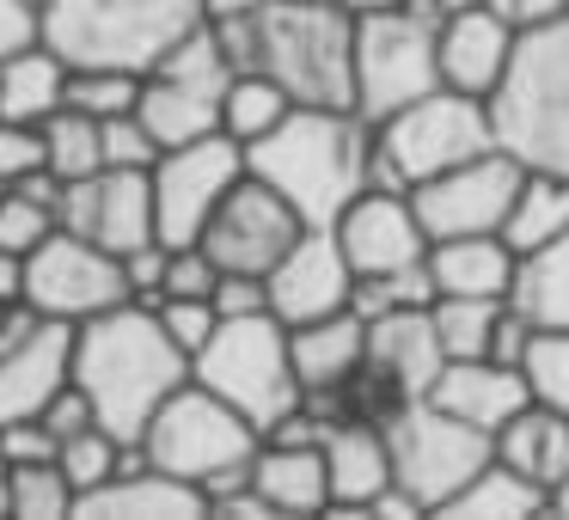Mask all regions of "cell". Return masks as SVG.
Instances as JSON below:
<instances>
[{
    "mask_svg": "<svg viewBox=\"0 0 569 520\" xmlns=\"http://www.w3.org/2000/svg\"><path fill=\"white\" fill-rule=\"evenodd\" d=\"M190 380L221 392L233 410H246L263 434L307 404V386L295 373V337L276 312H246V319H221V331L197 349Z\"/></svg>",
    "mask_w": 569,
    "mask_h": 520,
    "instance_id": "obj_8",
    "label": "cell"
},
{
    "mask_svg": "<svg viewBox=\"0 0 569 520\" xmlns=\"http://www.w3.org/2000/svg\"><path fill=\"white\" fill-rule=\"evenodd\" d=\"M429 276L435 300L441 294H478V300H508L520 276V251L502 233H459L429 246Z\"/></svg>",
    "mask_w": 569,
    "mask_h": 520,
    "instance_id": "obj_26",
    "label": "cell"
},
{
    "mask_svg": "<svg viewBox=\"0 0 569 520\" xmlns=\"http://www.w3.org/2000/svg\"><path fill=\"white\" fill-rule=\"evenodd\" d=\"M263 282H270V312L282 324H312L356 307V263L343 258L331 227H307Z\"/></svg>",
    "mask_w": 569,
    "mask_h": 520,
    "instance_id": "obj_20",
    "label": "cell"
},
{
    "mask_svg": "<svg viewBox=\"0 0 569 520\" xmlns=\"http://www.w3.org/2000/svg\"><path fill=\"white\" fill-rule=\"evenodd\" d=\"M447 349L429 307H386L368 319V373L349 386V417H392L410 398H429Z\"/></svg>",
    "mask_w": 569,
    "mask_h": 520,
    "instance_id": "obj_13",
    "label": "cell"
},
{
    "mask_svg": "<svg viewBox=\"0 0 569 520\" xmlns=\"http://www.w3.org/2000/svg\"><path fill=\"white\" fill-rule=\"evenodd\" d=\"M246 141H233L227 129L184 148H166L153 166V209H160V239L166 246H197L209 214L221 209V197L246 178Z\"/></svg>",
    "mask_w": 569,
    "mask_h": 520,
    "instance_id": "obj_14",
    "label": "cell"
},
{
    "mask_svg": "<svg viewBox=\"0 0 569 520\" xmlns=\"http://www.w3.org/2000/svg\"><path fill=\"white\" fill-rule=\"evenodd\" d=\"M532 337H539V324L527 319V312L508 300L502 307V319H496V337H490V356L496 361H508V368H527V349H532Z\"/></svg>",
    "mask_w": 569,
    "mask_h": 520,
    "instance_id": "obj_49",
    "label": "cell"
},
{
    "mask_svg": "<svg viewBox=\"0 0 569 520\" xmlns=\"http://www.w3.org/2000/svg\"><path fill=\"white\" fill-rule=\"evenodd\" d=\"M209 19V0H43V43L68 68H160Z\"/></svg>",
    "mask_w": 569,
    "mask_h": 520,
    "instance_id": "obj_4",
    "label": "cell"
},
{
    "mask_svg": "<svg viewBox=\"0 0 569 520\" xmlns=\"http://www.w3.org/2000/svg\"><path fill=\"white\" fill-rule=\"evenodd\" d=\"M166 263H172V246L166 239H153V246H136L123 258V276H129V294L148 300V307H160L166 300Z\"/></svg>",
    "mask_w": 569,
    "mask_h": 520,
    "instance_id": "obj_45",
    "label": "cell"
},
{
    "mask_svg": "<svg viewBox=\"0 0 569 520\" xmlns=\"http://www.w3.org/2000/svg\"><path fill=\"white\" fill-rule=\"evenodd\" d=\"M295 337V373L307 386V404L325 417H349V386L368 373V319L356 307L312 324H288Z\"/></svg>",
    "mask_w": 569,
    "mask_h": 520,
    "instance_id": "obj_21",
    "label": "cell"
},
{
    "mask_svg": "<svg viewBox=\"0 0 569 520\" xmlns=\"http://www.w3.org/2000/svg\"><path fill=\"white\" fill-rule=\"evenodd\" d=\"M233 56H227L214 19H202L160 68H148L141 80V104L136 117L153 129L160 148H184V141H202L221 129V99H227V80H233Z\"/></svg>",
    "mask_w": 569,
    "mask_h": 520,
    "instance_id": "obj_11",
    "label": "cell"
},
{
    "mask_svg": "<svg viewBox=\"0 0 569 520\" xmlns=\"http://www.w3.org/2000/svg\"><path fill=\"white\" fill-rule=\"evenodd\" d=\"M233 68H263L295 104L356 111V13L337 0H270L263 13L214 19Z\"/></svg>",
    "mask_w": 569,
    "mask_h": 520,
    "instance_id": "obj_2",
    "label": "cell"
},
{
    "mask_svg": "<svg viewBox=\"0 0 569 520\" xmlns=\"http://www.w3.org/2000/svg\"><path fill=\"white\" fill-rule=\"evenodd\" d=\"M502 148L496 136L490 99H471V92L435 87L417 104L392 111L386 123H373V184L380 190H417L422 178L447 172L459 160H478V153Z\"/></svg>",
    "mask_w": 569,
    "mask_h": 520,
    "instance_id": "obj_7",
    "label": "cell"
},
{
    "mask_svg": "<svg viewBox=\"0 0 569 520\" xmlns=\"http://www.w3.org/2000/svg\"><path fill=\"white\" fill-rule=\"evenodd\" d=\"M551 514H563V520H569V478L551 490Z\"/></svg>",
    "mask_w": 569,
    "mask_h": 520,
    "instance_id": "obj_56",
    "label": "cell"
},
{
    "mask_svg": "<svg viewBox=\"0 0 569 520\" xmlns=\"http://www.w3.org/2000/svg\"><path fill=\"white\" fill-rule=\"evenodd\" d=\"M569 233V172H545V166H527L515 190V209L502 221V239L527 258V251L551 246V239Z\"/></svg>",
    "mask_w": 569,
    "mask_h": 520,
    "instance_id": "obj_31",
    "label": "cell"
},
{
    "mask_svg": "<svg viewBox=\"0 0 569 520\" xmlns=\"http://www.w3.org/2000/svg\"><path fill=\"white\" fill-rule=\"evenodd\" d=\"M190 380V356L166 331L160 307L123 300L99 319L74 324V386L92 398V417L117 441L141 447L153 410Z\"/></svg>",
    "mask_w": 569,
    "mask_h": 520,
    "instance_id": "obj_1",
    "label": "cell"
},
{
    "mask_svg": "<svg viewBox=\"0 0 569 520\" xmlns=\"http://www.w3.org/2000/svg\"><path fill=\"white\" fill-rule=\"evenodd\" d=\"M251 483L276 514H331V466H325V441H263L251 459Z\"/></svg>",
    "mask_w": 569,
    "mask_h": 520,
    "instance_id": "obj_27",
    "label": "cell"
},
{
    "mask_svg": "<svg viewBox=\"0 0 569 520\" xmlns=\"http://www.w3.org/2000/svg\"><path fill=\"white\" fill-rule=\"evenodd\" d=\"M141 80L148 74H129V68H74L68 74V104L87 117H129L141 104Z\"/></svg>",
    "mask_w": 569,
    "mask_h": 520,
    "instance_id": "obj_37",
    "label": "cell"
},
{
    "mask_svg": "<svg viewBox=\"0 0 569 520\" xmlns=\"http://www.w3.org/2000/svg\"><path fill=\"white\" fill-rule=\"evenodd\" d=\"M38 422H43V429H50V434H56V441H68V434H80V429H92V422H99V417H92V398H87V392H80V386H74V380H68V386H62V392H56V398H50V404H43V410H38Z\"/></svg>",
    "mask_w": 569,
    "mask_h": 520,
    "instance_id": "obj_48",
    "label": "cell"
},
{
    "mask_svg": "<svg viewBox=\"0 0 569 520\" xmlns=\"http://www.w3.org/2000/svg\"><path fill=\"white\" fill-rule=\"evenodd\" d=\"M214 312H221V319H246V312H270V282H263V276L221 270V282H214Z\"/></svg>",
    "mask_w": 569,
    "mask_h": 520,
    "instance_id": "obj_46",
    "label": "cell"
},
{
    "mask_svg": "<svg viewBox=\"0 0 569 520\" xmlns=\"http://www.w3.org/2000/svg\"><path fill=\"white\" fill-rule=\"evenodd\" d=\"M123 300H136V294H129V276H123V258L104 251L99 239H87V233L56 227V233L26 258L19 307L43 312V319L87 324V319H99V312L123 307Z\"/></svg>",
    "mask_w": 569,
    "mask_h": 520,
    "instance_id": "obj_12",
    "label": "cell"
},
{
    "mask_svg": "<svg viewBox=\"0 0 569 520\" xmlns=\"http://www.w3.org/2000/svg\"><path fill=\"white\" fill-rule=\"evenodd\" d=\"M441 13H466V7H483V0H435Z\"/></svg>",
    "mask_w": 569,
    "mask_h": 520,
    "instance_id": "obj_57",
    "label": "cell"
},
{
    "mask_svg": "<svg viewBox=\"0 0 569 520\" xmlns=\"http://www.w3.org/2000/svg\"><path fill=\"white\" fill-rule=\"evenodd\" d=\"M74 380V324L13 307L0 331V429L26 422Z\"/></svg>",
    "mask_w": 569,
    "mask_h": 520,
    "instance_id": "obj_17",
    "label": "cell"
},
{
    "mask_svg": "<svg viewBox=\"0 0 569 520\" xmlns=\"http://www.w3.org/2000/svg\"><path fill=\"white\" fill-rule=\"evenodd\" d=\"M325 466H331V514H373V502L398 483L386 417H337L325 434Z\"/></svg>",
    "mask_w": 569,
    "mask_h": 520,
    "instance_id": "obj_23",
    "label": "cell"
},
{
    "mask_svg": "<svg viewBox=\"0 0 569 520\" xmlns=\"http://www.w3.org/2000/svg\"><path fill=\"white\" fill-rule=\"evenodd\" d=\"M331 233L343 246V258L356 263V276H398L410 263H422L435 246L417 202H410V190H380V184L361 190L331 221Z\"/></svg>",
    "mask_w": 569,
    "mask_h": 520,
    "instance_id": "obj_19",
    "label": "cell"
},
{
    "mask_svg": "<svg viewBox=\"0 0 569 520\" xmlns=\"http://www.w3.org/2000/svg\"><path fill=\"white\" fill-rule=\"evenodd\" d=\"M74 514L80 520H202L209 514V496H202L197 483L172 478V471L148 466L141 447H129L123 471L80 496Z\"/></svg>",
    "mask_w": 569,
    "mask_h": 520,
    "instance_id": "obj_22",
    "label": "cell"
},
{
    "mask_svg": "<svg viewBox=\"0 0 569 520\" xmlns=\"http://www.w3.org/2000/svg\"><path fill=\"white\" fill-rule=\"evenodd\" d=\"M56 227H62V221H56V209H43L38 197H26V190H13V184L0 190V251L31 258Z\"/></svg>",
    "mask_w": 569,
    "mask_h": 520,
    "instance_id": "obj_39",
    "label": "cell"
},
{
    "mask_svg": "<svg viewBox=\"0 0 569 520\" xmlns=\"http://www.w3.org/2000/svg\"><path fill=\"white\" fill-rule=\"evenodd\" d=\"M160 141H153V129L141 123L136 111L129 117H104V166H141V172H153L160 166Z\"/></svg>",
    "mask_w": 569,
    "mask_h": 520,
    "instance_id": "obj_42",
    "label": "cell"
},
{
    "mask_svg": "<svg viewBox=\"0 0 569 520\" xmlns=\"http://www.w3.org/2000/svg\"><path fill=\"white\" fill-rule=\"evenodd\" d=\"M56 221H62L68 233H87V239H99L104 251L129 258L136 246H153V239H160L153 172H141V166H104V172H92V178H68Z\"/></svg>",
    "mask_w": 569,
    "mask_h": 520,
    "instance_id": "obj_18",
    "label": "cell"
},
{
    "mask_svg": "<svg viewBox=\"0 0 569 520\" xmlns=\"http://www.w3.org/2000/svg\"><path fill=\"white\" fill-rule=\"evenodd\" d=\"M38 7H43V0H38Z\"/></svg>",
    "mask_w": 569,
    "mask_h": 520,
    "instance_id": "obj_59",
    "label": "cell"
},
{
    "mask_svg": "<svg viewBox=\"0 0 569 520\" xmlns=\"http://www.w3.org/2000/svg\"><path fill=\"white\" fill-rule=\"evenodd\" d=\"M508 300H478V294H441L435 300V331H441L447 361H471V356H490V337L496 319H502Z\"/></svg>",
    "mask_w": 569,
    "mask_h": 520,
    "instance_id": "obj_35",
    "label": "cell"
},
{
    "mask_svg": "<svg viewBox=\"0 0 569 520\" xmlns=\"http://www.w3.org/2000/svg\"><path fill=\"white\" fill-rule=\"evenodd\" d=\"M496 459H508L515 471H527L545 490H557V483L569 478V417L532 398L520 417H508L502 429H496Z\"/></svg>",
    "mask_w": 569,
    "mask_h": 520,
    "instance_id": "obj_28",
    "label": "cell"
},
{
    "mask_svg": "<svg viewBox=\"0 0 569 520\" xmlns=\"http://www.w3.org/2000/svg\"><path fill=\"white\" fill-rule=\"evenodd\" d=\"M520 31L502 26L490 7H466V13L441 19V87L471 92V99H490L502 87L508 62H515Z\"/></svg>",
    "mask_w": 569,
    "mask_h": 520,
    "instance_id": "obj_25",
    "label": "cell"
},
{
    "mask_svg": "<svg viewBox=\"0 0 569 520\" xmlns=\"http://www.w3.org/2000/svg\"><path fill=\"white\" fill-rule=\"evenodd\" d=\"M214 282H221V263L202 246H172V263H166V300H214Z\"/></svg>",
    "mask_w": 569,
    "mask_h": 520,
    "instance_id": "obj_43",
    "label": "cell"
},
{
    "mask_svg": "<svg viewBox=\"0 0 569 520\" xmlns=\"http://www.w3.org/2000/svg\"><path fill=\"white\" fill-rule=\"evenodd\" d=\"M490 117L515 160L569 172V13L539 31H520L515 62L490 92Z\"/></svg>",
    "mask_w": 569,
    "mask_h": 520,
    "instance_id": "obj_6",
    "label": "cell"
},
{
    "mask_svg": "<svg viewBox=\"0 0 569 520\" xmlns=\"http://www.w3.org/2000/svg\"><path fill=\"white\" fill-rule=\"evenodd\" d=\"M74 502H80V490L68 483L62 459L13 466V483H7V520H68Z\"/></svg>",
    "mask_w": 569,
    "mask_h": 520,
    "instance_id": "obj_34",
    "label": "cell"
},
{
    "mask_svg": "<svg viewBox=\"0 0 569 520\" xmlns=\"http://www.w3.org/2000/svg\"><path fill=\"white\" fill-rule=\"evenodd\" d=\"M307 233L300 209L282 197L276 184H263L258 172H246L233 190L221 197V209L209 214L197 246L209 251L221 270H239V276H270L276 258H282L295 239Z\"/></svg>",
    "mask_w": 569,
    "mask_h": 520,
    "instance_id": "obj_16",
    "label": "cell"
},
{
    "mask_svg": "<svg viewBox=\"0 0 569 520\" xmlns=\"http://www.w3.org/2000/svg\"><path fill=\"white\" fill-rule=\"evenodd\" d=\"M258 447H263V429L246 410L227 404L221 392H209L202 380L178 386V392L153 410L148 434H141L148 466L197 483L202 496H221V490H233V483H246Z\"/></svg>",
    "mask_w": 569,
    "mask_h": 520,
    "instance_id": "obj_5",
    "label": "cell"
},
{
    "mask_svg": "<svg viewBox=\"0 0 569 520\" xmlns=\"http://www.w3.org/2000/svg\"><path fill=\"white\" fill-rule=\"evenodd\" d=\"M527 514H551V490L539 478H527V471H515L508 459H490L441 508V520H527Z\"/></svg>",
    "mask_w": 569,
    "mask_h": 520,
    "instance_id": "obj_30",
    "label": "cell"
},
{
    "mask_svg": "<svg viewBox=\"0 0 569 520\" xmlns=\"http://www.w3.org/2000/svg\"><path fill=\"white\" fill-rule=\"evenodd\" d=\"M386 434H392V478L422 514H441L471 478L496 459V434L471 429V422L447 417L429 398H410L386 417Z\"/></svg>",
    "mask_w": 569,
    "mask_h": 520,
    "instance_id": "obj_10",
    "label": "cell"
},
{
    "mask_svg": "<svg viewBox=\"0 0 569 520\" xmlns=\"http://www.w3.org/2000/svg\"><path fill=\"white\" fill-rule=\"evenodd\" d=\"M441 19L435 0L356 13V111L368 123H386L441 87Z\"/></svg>",
    "mask_w": 569,
    "mask_h": 520,
    "instance_id": "obj_9",
    "label": "cell"
},
{
    "mask_svg": "<svg viewBox=\"0 0 569 520\" xmlns=\"http://www.w3.org/2000/svg\"><path fill=\"white\" fill-rule=\"evenodd\" d=\"M429 404H441L447 417L496 434L508 417H520L532 404V386H527V368H508L496 356H471V361H447L441 380L429 386Z\"/></svg>",
    "mask_w": 569,
    "mask_h": 520,
    "instance_id": "obj_24",
    "label": "cell"
},
{
    "mask_svg": "<svg viewBox=\"0 0 569 520\" xmlns=\"http://www.w3.org/2000/svg\"><path fill=\"white\" fill-rule=\"evenodd\" d=\"M349 13H386V7H410V0H337Z\"/></svg>",
    "mask_w": 569,
    "mask_h": 520,
    "instance_id": "obj_54",
    "label": "cell"
},
{
    "mask_svg": "<svg viewBox=\"0 0 569 520\" xmlns=\"http://www.w3.org/2000/svg\"><path fill=\"white\" fill-rule=\"evenodd\" d=\"M160 319H166V331L178 337V349H184L190 361H197V349L209 343L214 331H221V312H214V300H160Z\"/></svg>",
    "mask_w": 569,
    "mask_h": 520,
    "instance_id": "obj_44",
    "label": "cell"
},
{
    "mask_svg": "<svg viewBox=\"0 0 569 520\" xmlns=\"http://www.w3.org/2000/svg\"><path fill=\"white\" fill-rule=\"evenodd\" d=\"M246 166L282 190L307 227H331L373 184V123L361 111L295 104L270 136L246 148Z\"/></svg>",
    "mask_w": 569,
    "mask_h": 520,
    "instance_id": "obj_3",
    "label": "cell"
},
{
    "mask_svg": "<svg viewBox=\"0 0 569 520\" xmlns=\"http://www.w3.org/2000/svg\"><path fill=\"white\" fill-rule=\"evenodd\" d=\"M483 7L515 31H539V26H551V19L569 13V0H483Z\"/></svg>",
    "mask_w": 569,
    "mask_h": 520,
    "instance_id": "obj_51",
    "label": "cell"
},
{
    "mask_svg": "<svg viewBox=\"0 0 569 520\" xmlns=\"http://www.w3.org/2000/svg\"><path fill=\"white\" fill-rule=\"evenodd\" d=\"M527 386L539 404L569 417V331H539L527 349Z\"/></svg>",
    "mask_w": 569,
    "mask_h": 520,
    "instance_id": "obj_40",
    "label": "cell"
},
{
    "mask_svg": "<svg viewBox=\"0 0 569 520\" xmlns=\"http://www.w3.org/2000/svg\"><path fill=\"white\" fill-rule=\"evenodd\" d=\"M68 74H74V68H68L43 38L31 43V50L7 56V62H0V117H7V123H43V117H56L68 104Z\"/></svg>",
    "mask_w": 569,
    "mask_h": 520,
    "instance_id": "obj_29",
    "label": "cell"
},
{
    "mask_svg": "<svg viewBox=\"0 0 569 520\" xmlns=\"http://www.w3.org/2000/svg\"><path fill=\"white\" fill-rule=\"evenodd\" d=\"M508 300L539 331H569V233L520 258V276H515V294Z\"/></svg>",
    "mask_w": 569,
    "mask_h": 520,
    "instance_id": "obj_32",
    "label": "cell"
},
{
    "mask_svg": "<svg viewBox=\"0 0 569 520\" xmlns=\"http://www.w3.org/2000/svg\"><path fill=\"white\" fill-rule=\"evenodd\" d=\"M43 38V7L38 0H0V62Z\"/></svg>",
    "mask_w": 569,
    "mask_h": 520,
    "instance_id": "obj_47",
    "label": "cell"
},
{
    "mask_svg": "<svg viewBox=\"0 0 569 520\" xmlns=\"http://www.w3.org/2000/svg\"><path fill=\"white\" fill-rule=\"evenodd\" d=\"M19 288H26V258L0 251V307H19Z\"/></svg>",
    "mask_w": 569,
    "mask_h": 520,
    "instance_id": "obj_52",
    "label": "cell"
},
{
    "mask_svg": "<svg viewBox=\"0 0 569 520\" xmlns=\"http://www.w3.org/2000/svg\"><path fill=\"white\" fill-rule=\"evenodd\" d=\"M7 319H13V307H0V331H7Z\"/></svg>",
    "mask_w": 569,
    "mask_h": 520,
    "instance_id": "obj_58",
    "label": "cell"
},
{
    "mask_svg": "<svg viewBox=\"0 0 569 520\" xmlns=\"http://www.w3.org/2000/svg\"><path fill=\"white\" fill-rule=\"evenodd\" d=\"M123 453H129V441H117L104 422H92V429H80V434H68L62 441V471H68V483H74L80 496L87 490H99L104 478H117L123 471Z\"/></svg>",
    "mask_w": 569,
    "mask_h": 520,
    "instance_id": "obj_38",
    "label": "cell"
},
{
    "mask_svg": "<svg viewBox=\"0 0 569 520\" xmlns=\"http://www.w3.org/2000/svg\"><path fill=\"white\" fill-rule=\"evenodd\" d=\"M527 178V160H515L508 148H490L478 160H459L447 172L422 178L410 190L429 239H459V233H502L508 209H515V190Z\"/></svg>",
    "mask_w": 569,
    "mask_h": 520,
    "instance_id": "obj_15",
    "label": "cell"
},
{
    "mask_svg": "<svg viewBox=\"0 0 569 520\" xmlns=\"http://www.w3.org/2000/svg\"><path fill=\"white\" fill-rule=\"evenodd\" d=\"M288 111H295V99H288L282 80L263 74V68H239V74L227 80V99H221V129L251 148V141H263Z\"/></svg>",
    "mask_w": 569,
    "mask_h": 520,
    "instance_id": "obj_33",
    "label": "cell"
},
{
    "mask_svg": "<svg viewBox=\"0 0 569 520\" xmlns=\"http://www.w3.org/2000/svg\"><path fill=\"white\" fill-rule=\"evenodd\" d=\"M43 141H50V172L56 178H92L104 172V123L74 104L43 117Z\"/></svg>",
    "mask_w": 569,
    "mask_h": 520,
    "instance_id": "obj_36",
    "label": "cell"
},
{
    "mask_svg": "<svg viewBox=\"0 0 569 520\" xmlns=\"http://www.w3.org/2000/svg\"><path fill=\"white\" fill-rule=\"evenodd\" d=\"M270 0H209V19H233V13H263Z\"/></svg>",
    "mask_w": 569,
    "mask_h": 520,
    "instance_id": "obj_53",
    "label": "cell"
},
{
    "mask_svg": "<svg viewBox=\"0 0 569 520\" xmlns=\"http://www.w3.org/2000/svg\"><path fill=\"white\" fill-rule=\"evenodd\" d=\"M7 483H13V459H7V447H0V520H7Z\"/></svg>",
    "mask_w": 569,
    "mask_h": 520,
    "instance_id": "obj_55",
    "label": "cell"
},
{
    "mask_svg": "<svg viewBox=\"0 0 569 520\" xmlns=\"http://www.w3.org/2000/svg\"><path fill=\"white\" fill-rule=\"evenodd\" d=\"M43 166H50L43 123H7L0 117V184H19V178L43 172Z\"/></svg>",
    "mask_w": 569,
    "mask_h": 520,
    "instance_id": "obj_41",
    "label": "cell"
},
{
    "mask_svg": "<svg viewBox=\"0 0 569 520\" xmlns=\"http://www.w3.org/2000/svg\"><path fill=\"white\" fill-rule=\"evenodd\" d=\"M0 447H7V459H13V466H31V459H56V453H62V441H56L38 417L7 422V429H0Z\"/></svg>",
    "mask_w": 569,
    "mask_h": 520,
    "instance_id": "obj_50",
    "label": "cell"
}]
</instances>
